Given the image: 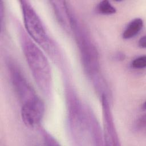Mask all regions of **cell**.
Segmentation results:
<instances>
[{"label": "cell", "mask_w": 146, "mask_h": 146, "mask_svg": "<svg viewBox=\"0 0 146 146\" xmlns=\"http://www.w3.org/2000/svg\"><path fill=\"white\" fill-rule=\"evenodd\" d=\"M22 46L33 76L42 92L48 95L52 76L49 62L40 48L29 37L22 36Z\"/></svg>", "instance_id": "1"}, {"label": "cell", "mask_w": 146, "mask_h": 146, "mask_svg": "<svg viewBox=\"0 0 146 146\" xmlns=\"http://www.w3.org/2000/svg\"><path fill=\"white\" fill-rule=\"evenodd\" d=\"M70 16V27L75 34L84 70L88 75L98 78L99 60L97 50L84 30L72 15Z\"/></svg>", "instance_id": "2"}, {"label": "cell", "mask_w": 146, "mask_h": 146, "mask_svg": "<svg viewBox=\"0 0 146 146\" xmlns=\"http://www.w3.org/2000/svg\"><path fill=\"white\" fill-rule=\"evenodd\" d=\"M20 2L25 27L29 36L46 51L52 52V43L40 18L28 1L23 0Z\"/></svg>", "instance_id": "3"}, {"label": "cell", "mask_w": 146, "mask_h": 146, "mask_svg": "<svg viewBox=\"0 0 146 146\" xmlns=\"http://www.w3.org/2000/svg\"><path fill=\"white\" fill-rule=\"evenodd\" d=\"M68 98V115L71 129L77 139H81L84 135V131L87 129L86 117L76 97L70 93Z\"/></svg>", "instance_id": "4"}, {"label": "cell", "mask_w": 146, "mask_h": 146, "mask_svg": "<svg viewBox=\"0 0 146 146\" xmlns=\"http://www.w3.org/2000/svg\"><path fill=\"white\" fill-rule=\"evenodd\" d=\"M44 112V104L36 97L22 104L21 115L23 123L28 127H35L39 124Z\"/></svg>", "instance_id": "5"}, {"label": "cell", "mask_w": 146, "mask_h": 146, "mask_svg": "<svg viewBox=\"0 0 146 146\" xmlns=\"http://www.w3.org/2000/svg\"><path fill=\"white\" fill-rule=\"evenodd\" d=\"M10 71L13 86L22 104L37 96L33 87L17 67L10 65Z\"/></svg>", "instance_id": "6"}, {"label": "cell", "mask_w": 146, "mask_h": 146, "mask_svg": "<svg viewBox=\"0 0 146 146\" xmlns=\"http://www.w3.org/2000/svg\"><path fill=\"white\" fill-rule=\"evenodd\" d=\"M104 140L107 145H117L119 140L115 128L108 100L104 94L102 95Z\"/></svg>", "instance_id": "7"}, {"label": "cell", "mask_w": 146, "mask_h": 146, "mask_svg": "<svg viewBox=\"0 0 146 146\" xmlns=\"http://www.w3.org/2000/svg\"><path fill=\"white\" fill-rule=\"evenodd\" d=\"M143 21L139 18H135L129 22L123 31L122 36L124 39H131L135 36L141 30Z\"/></svg>", "instance_id": "8"}, {"label": "cell", "mask_w": 146, "mask_h": 146, "mask_svg": "<svg viewBox=\"0 0 146 146\" xmlns=\"http://www.w3.org/2000/svg\"><path fill=\"white\" fill-rule=\"evenodd\" d=\"M98 11L105 15L113 14L116 13V8L107 0H103L100 1L97 6Z\"/></svg>", "instance_id": "9"}, {"label": "cell", "mask_w": 146, "mask_h": 146, "mask_svg": "<svg viewBox=\"0 0 146 146\" xmlns=\"http://www.w3.org/2000/svg\"><path fill=\"white\" fill-rule=\"evenodd\" d=\"M131 66L135 69L144 68L146 66V56L145 55L136 58L131 63Z\"/></svg>", "instance_id": "10"}, {"label": "cell", "mask_w": 146, "mask_h": 146, "mask_svg": "<svg viewBox=\"0 0 146 146\" xmlns=\"http://www.w3.org/2000/svg\"><path fill=\"white\" fill-rule=\"evenodd\" d=\"M139 46L141 48H145L146 47V38L145 35L141 36L139 40Z\"/></svg>", "instance_id": "11"}]
</instances>
